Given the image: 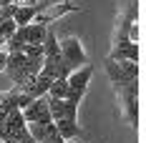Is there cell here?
<instances>
[{"label":"cell","mask_w":146,"mask_h":143,"mask_svg":"<svg viewBox=\"0 0 146 143\" xmlns=\"http://www.w3.org/2000/svg\"><path fill=\"white\" fill-rule=\"evenodd\" d=\"M91 75H93V65L91 63H86V65H81V68L68 73V78H66V83H68L66 100L68 103L78 105L83 100V96H86V90H88V83H91Z\"/></svg>","instance_id":"1"},{"label":"cell","mask_w":146,"mask_h":143,"mask_svg":"<svg viewBox=\"0 0 146 143\" xmlns=\"http://www.w3.org/2000/svg\"><path fill=\"white\" fill-rule=\"evenodd\" d=\"M106 73H108V80L116 88L126 86L131 80H139V63H131V60H111L106 58Z\"/></svg>","instance_id":"2"},{"label":"cell","mask_w":146,"mask_h":143,"mask_svg":"<svg viewBox=\"0 0 146 143\" xmlns=\"http://www.w3.org/2000/svg\"><path fill=\"white\" fill-rule=\"evenodd\" d=\"M58 50H60V60L68 65V71H76V68H81V65H86L88 58H86V50H83V45L78 38H63L58 40Z\"/></svg>","instance_id":"3"},{"label":"cell","mask_w":146,"mask_h":143,"mask_svg":"<svg viewBox=\"0 0 146 143\" xmlns=\"http://www.w3.org/2000/svg\"><path fill=\"white\" fill-rule=\"evenodd\" d=\"M121 103H123V115L131 123V128H139V80H131L126 86L116 88Z\"/></svg>","instance_id":"4"},{"label":"cell","mask_w":146,"mask_h":143,"mask_svg":"<svg viewBox=\"0 0 146 143\" xmlns=\"http://www.w3.org/2000/svg\"><path fill=\"white\" fill-rule=\"evenodd\" d=\"M73 10H78V3L76 0H60V3H53L48 8H40L38 15L33 18V23L35 25H43V28H50V23H56L58 18L73 13Z\"/></svg>","instance_id":"5"},{"label":"cell","mask_w":146,"mask_h":143,"mask_svg":"<svg viewBox=\"0 0 146 143\" xmlns=\"http://www.w3.org/2000/svg\"><path fill=\"white\" fill-rule=\"evenodd\" d=\"M20 113H23V118H25V123H53L45 96H43V98H38V100H33V103H28Z\"/></svg>","instance_id":"6"},{"label":"cell","mask_w":146,"mask_h":143,"mask_svg":"<svg viewBox=\"0 0 146 143\" xmlns=\"http://www.w3.org/2000/svg\"><path fill=\"white\" fill-rule=\"evenodd\" d=\"M50 83L53 80H48L45 75H30L25 83H20V86H15L20 93H25L28 98H33V100H38V98H43V96H48V88H50Z\"/></svg>","instance_id":"7"},{"label":"cell","mask_w":146,"mask_h":143,"mask_svg":"<svg viewBox=\"0 0 146 143\" xmlns=\"http://www.w3.org/2000/svg\"><path fill=\"white\" fill-rule=\"evenodd\" d=\"M48 111H50V118L53 121H76V113H78V105H73L68 100H58V98H48Z\"/></svg>","instance_id":"8"},{"label":"cell","mask_w":146,"mask_h":143,"mask_svg":"<svg viewBox=\"0 0 146 143\" xmlns=\"http://www.w3.org/2000/svg\"><path fill=\"white\" fill-rule=\"evenodd\" d=\"M68 65L60 60V58H50V60H43V68H40V75H45L48 80H66L68 78Z\"/></svg>","instance_id":"9"},{"label":"cell","mask_w":146,"mask_h":143,"mask_svg":"<svg viewBox=\"0 0 146 143\" xmlns=\"http://www.w3.org/2000/svg\"><path fill=\"white\" fill-rule=\"evenodd\" d=\"M43 5H18L13 13V23L15 28H25V25H30L33 23V18L38 15V10H40Z\"/></svg>","instance_id":"10"},{"label":"cell","mask_w":146,"mask_h":143,"mask_svg":"<svg viewBox=\"0 0 146 143\" xmlns=\"http://www.w3.org/2000/svg\"><path fill=\"white\" fill-rule=\"evenodd\" d=\"M25 128H28L30 138L35 143H43L48 136L58 133V130H56V123H25Z\"/></svg>","instance_id":"11"},{"label":"cell","mask_w":146,"mask_h":143,"mask_svg":"<svg viewBox=\"0 0 146 143\" xmlns=\"http://www.w3.org/2000/svg\"><path fill=\"white\" fill-rule=\"evenodd\" d=\"M111 60H131V63H139V45L136 43H126V45H118L108 53Z\"/></svg>","instance_id":"12"},{"label":"cell","mask_w":146,"mask_h":143,"mask_svg":"<svg viewBox=\"0 0 146 143\" xmlns=\"http://www.w3.org/2000/svg\"><path fill=\"white\" fill-rule=\"evenodd\" d=\"M53 123H56V130L63 141H76L81 136V126L76 121H53Z\"/></svg>","instance_id":"13"},{"label":"cell","mask_w":146,"mask_h":143,"mask_svg":"<svg viewBox=\"0 0 146 143\" xmlns=\"http://www.w3.org/2000/svg\"><path fill=\"white\" fill-rule=\"evenodd\" d=\"M50 58H60V50H58V38L53 28L45 30V38H43V60H50Z\"/></svg>","instance_id":"14"},{"label":"cell","mask_w":146,"mask_h":143,"mask_svg":"<svg viewBox=\"0 0 146 143\" xmlns=\"http://www.w3.org/2000/svg\"><path fill=\"white\" fill-rule=\"evenodd\" d=\"M25 45H43V38H45V30L43 25H35V23H30V25H25Z\"/></svg>","instance_id":"15"},{"label":"cell","mask_w":146,"mask_h":143,"mask_svg":"<svg viewBox=\"0 0 146 143\" xmlns=\"http://www.w3.org/2000/svg\"><path fill=\"white\" fill-rule=\"evenodd\" d=\"M66 93H68V83H66V80H53L50 88H48V98L66 100Z\"/></svg>","instance_id":"16"},{"label":"cell","mask_w":146,"mask_h":143,"mask_svg":"<svg viewBox=\"0 0 146 143\" xmlns=\"http://www.w3.org/2000/svg\"><path fill=\"white\" fill-rule=\"evenodd\" d=\"M13 33H15V23H13V20H5V23H0V48L8 43V40H10V35H13Z\"/></svg>","instance_id":"17"},{"label":"cell","mask_w":146,"mask_h":143,"mask_svg":"<svg viewBox=\"0 0 146 143\" xmlns=\"http://www.w3.org/2000/svg\"><path fill=\"white\" fill-rule=\"evenodd\" d=\"M20 53L25 58H43V45H23Z\"/></svg>","instance_id":"18"},{"label":"cell","mask_w":146,"mask_h":143,"mask_svg":"<svg viewBox=\"0 0 146 143\" xmlns=\"http://www.w3.org/2000/svg\"><path fill=\"white\" fill-rule=\"evenodd\" d=\"M5 65H8V53H5V50L0 48V73L5 71Z\"/></svg>","instance_id":"19"},{"label":"cell","mask_w":146,"mask_h":143,"mask_svg":"<svg viewBox=\"0 0 146 143\" xmlns=\"http://www.w3.org/2000/svg\"><path fill=\"white\" fill-rule=\"evenodd\" d=\"M10 3H13V0H0V8H3V5H10Z\"/></svg>","instance_id":"20"},{"label":"cell","mask_w":146,"mask_h":143,"mask_svg":"<svg viewBox=\"0 0 146 143\" xmlns=\"http://www.w3.org/2000/svg\"><path fill=\"white\" fill-rule=\"evenodd\" d=\"M66 143H73V141H66Z\"/></svg>","instance_id":"21"},{"label":"cell","mask_w":146,"mask_h":143,"mask_svg":"<svg viewBox=\"0 0 146 143\" xmlns=\"http://www.w3.org/2000/svg\"><path fill=\"white\" fill-rule=\"evenodd\" d=\"M13 3H15V0H13Z\"/></svg>","instance_id":"22"}]
</instances>
